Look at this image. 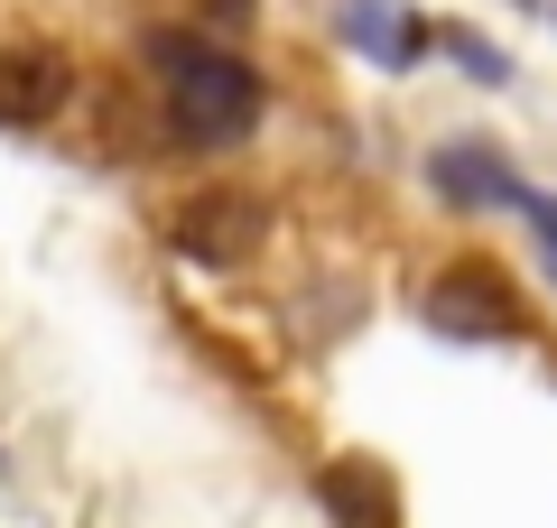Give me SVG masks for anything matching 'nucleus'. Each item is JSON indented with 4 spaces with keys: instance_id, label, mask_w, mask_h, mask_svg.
Masks as SVG:
<instances>
[{
    "instance_id": "nucleus-1",
    "label": "nucleus",
    "mask_w": 557,
    "mask_h": 528,
    "mask_svg": "<svg viewBox=\"0 0 557 528\" xmlns=\"http://www.w3.org/2000/svg\"><path fill=\"white\" fill-rule=\"evenodd\" d=\"M139 65L159 75V112L177 149H242V139L270 121V75H260L242 47L205 38L196 20H159L139 28Z\"/></svg>"
},
{
    "instance_id": "nucleus-2",
    "label": "nucleus",
    "mask_w": 557,
    "mask_h": 528,
    "mask_svg": "<svg viewBox=\"0 0 557 528\" xmlns=\"http://www.w3.org/2000/svg\"><path fill=\"white\" fill-rule=\"evenodd\" d=\"M159 241L168 260H186V269H242V260L270 241V204L251 196V186H186L177 204L159 214Z\"/></svg>"
},
{
    "instance_id": "nucleus-3",
    "label": "nucleus",
    "mask_w": 557,
    "mask_h": 528,
    "mask_svg": "<svg viewBox=\"0 0 557 528\" xmlns=\"http://www.w3.org/2000/svg\"><path fill=\"white\" fill-rule=\"evenodd\" d=\"M418 315L446 334V343H520L530 334V306H520V288L493 269V260H446L437 278H428V297H418Z\"/></svg>"
},
{
    "instance_id": "nucleus-4",
    "label": "nucleus",
    "mask_w": 557,
    "mask_h": 528,
    "mask_svg": "<svg viewBox=\"0 0 557 528\" xmlns=\"http://www.w3.org/2000/svg\"><path fill=\"white\" fill-rule=\"evenodd\" d=\"M418 176H428V196H437L446 214H520V204H530V176H520V158L502 149V139H483V130L437 139Z\"/></svg>"
},
{
    "instance_id": "nucleus-5",
    "label": "nucleus",
    "mask_w": 557,
    "mask_h": 528,
    "mask_svg": "<svg viewBox=\"0 0 557 528\" xmlns=\"http://www.w3.org/2000/svg\"><path fill=\"white\" fill-rule=\"evenodd\" d=\"M84 102V65L57 38H20L0 47V130H47Z\"/></svg>"
},
{
    "instance_id": "nucleus-6",
    "label": "nucleus",
    "mask_w": 557,
    "mask_h": 528,
    "mask_svg": "<svg viewBox=\"0 0 557 528\" xmlns=\"http://www.w3.org/2000/svg\"><path fill=\"white\" fill-rule=\"evenodd\" d=\"M437 28L418 0H335V38L354 47L362 65H381V75H409V65L437 56Z\"/></svg>"
},
{
    "instance_id": "nucleus-7",
    "label": "nucleus",
    "mask_w": 557,
    "mask_h": 528,
    "mask_svg": "<svg viewBox=\"0 0 557 528\" xmlns=\"http://www.w3.org/2000/svg\"><path fill=\"white\" fill-rule=\"evenodd\" d=\"M317 510L335 528H409L399 510V473L381 454H325L317 464Z\"/></svg>"
},
{
    "instance_id": "nucleus-8",
    "label": "nucleus",
    "mask_w": 557,
    "mask_h": 528,
    "mask_svg": "<svg viewBox=\"0 0 557 528\" xmlns=\"http://www.w3.org/2000/svg\"><path fill=\"white\" fill-rule=\"evenodd\" d=\"M437 56H456L474 84H511V56H502L483 28H456V20H446V28H437Z\"/></svg>"
},
{
    "instance_id": "nucleus-9",
    "label": "nucleus",
    "mask_w": 557,
    "mask_h": 528,
    "mask_svg": "<svg viewBox=\"0 0 557 528\" xmlns=\"http://www.w3.org/2000/svg\"><path fill=\"white\" fill-rule=\"evenodd\" d=\"M520 223H530V241H539V269H548V288H557V196H548V186H530Z\"/></svg>"
},
{
    "instance_id": "nucleus-10",
    "label": "nucleus",
    "mask_w": 557,
    "mask_h": 528,
    "mask_svg": "<svg viewBox=\"0 0 557 528\" xmlns=\"http://www.w3.org/2000/svg\"><path fill=\"white\" fill-rule=\"evenodd\" d=\"M196 28H205V38H223V47H233L242 28H260V0H205V10H196Z\"/></svg>"
},
{
    "instance_id": "nucleus-11",
    "label": "nucleus",
    "mask_w": 557,
    "mask_h": 528,
    "mask_svg": "<svg viewBox=\"0 0 557 528\" xmlns=\"http://www.w3.org/2000/svg\"><path fill=\"white\" fill-rule=\"evenodd\" d=\"M520 10H548V0H520Z\"/></svg>"
},
{
    "instance_id": "nucleus-12",
    "label": "nucleus",
    "mask_w": 557,
    "mask_h": 528,
    "mask_svg": "<svg viewBox=\"0 0 557 528\" xmlns=\"http://www.w3.org/2000/svg\"><path fill=\"white\" fill-rule=\"evenodd\" d=\"M548 20H557V10H548Z\"/></svg>"
}]
</instances>
